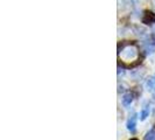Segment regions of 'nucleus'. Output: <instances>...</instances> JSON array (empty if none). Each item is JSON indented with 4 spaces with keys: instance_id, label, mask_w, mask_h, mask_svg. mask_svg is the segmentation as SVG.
Returning <instances> with one entry per match:
<instances>
[{
    "instance_id": "1",
    "label": "nucleus",
    "mask_w": 155,
    "mask_h": 140,
    "mask_svg": "<svg viewBox=\"0 0 155 140\" xmlns=\"http://www.w3.org/2000/svg\"><path fill=\"white\" fill-rule=\"evenodd\" d=\"M118 60L125 67H135L141 61L140 49L134 42H121L118 47Z\"/></svg>"
},
{
    "instance_id": "2",
    "label": "nucleus",
    "mask_w": 155,
    "mask_h": 140,
    "mask_svg": "<svg viewBox=\"0 0 155 140\" xmlns=\"http://www.w3.org/2000/svg\"><path fill=\"white\" fill-rule=\"evenodd\" d=\"M155 22V14L150 11H145L142 15V23L145 25H152Z\"/></svg>"
},
{
    "instance_id": "3",
    "label": "nucleus",
    "mask_w": 155,
    "mask_h": 140,
    "mask_svg": "<svg viewBox=\"0 0 155 140\" xmlns=\"http://www.w3.org/2000/svg\"><path fill=\"white\" fill-rule=\"evenodd\" d=\"M135 127H137V116L133 115L132 117H130V119L127 120V130L131 133L135 132Z\"/></svg>"
},
{
    "instance_id": "4",
    "label": "nucleus",
    "mask_w": 155,
    "mask_h": 140,
    "mask_svg": "<svg viewBox=\"0 0 155 140\" xmlns=\"http://www.w3.org/2000/svg\"><path fill=\"white\" fill-rule=\"evenodd\" d=\"M133 102V96L131 93H126L123 96V104L125 106H130Z\"/></svg>"
},
{
    "instance_id": "5",
    "label": "nucleus",
    "mask_w": 155,
    "mask_h": 140,
    "mask_svg": "<svg viewBox=\"0 0 155 140\" xmlns=\"http://www.w3.org/2000/svg\"><path fill=\"white\" fill-rule=\"evenodd\" d=\"M146 86H147L148 91L154 92V91H155V77L148 78L147 82H146Z\"/></svg>"
},
{
    "instance_id": "6",
    "label": "nucleus",
    "mask_w": 155,
    "mask_h": 140,
    "mask_svg": "<svg viewBox=\"0 0 155 140\" xmlns=\"http://www.w3.org/2000/svg\"><path fill=\"white\" fill-rule=\"evenodd\" d=\"M149 112H150V108H149L148 105H146V106L142 109V111L140 112V119H141V120H145V119L149 116Z\"/></svg>"
},
{
    "instance_id": "7",
    "label": "nucleus",
    "mask_w": 155,
    "mask_h": 140,
    "mask_svg": "<svg viewBox=\"0 0 155 140\" xmlns=\"http://www.w3.org/2000/svg\"><path fill=\"white\" fill-rule=\"evenodd\" d=\"M145 140H155V130H150L146 133Z\"/></svg>"
},
{
    "instance_id": "8",
    "label": "nucleus",
    "mask_w": 155,
    "mask_h": 140,
    "mask_svg": "<svg viewBox=\"0 0 155 140\" xmlns=\"http://www.w3.org/2000/svg\"><path fill=\"white\" fill-rule=\"evenodd\" d=\"M153 4H154V7H155V0H153Z\"/></svg>"
},
{
    "instance_id": "9",
    "label": "nucleus",
    "mask_w": 155,
    "mask_h": 140,
    "mask_svg": "<svg viewBox=\"0 0 155 140\" xmlns=\"http://www.w3.org/2000/svg\"><path fill=\"white\" fill-rule=\"evenodd\" d=\"M131 140H139V139H135V138H133V139H131Z\"/></svg>"
}]
</instances>
